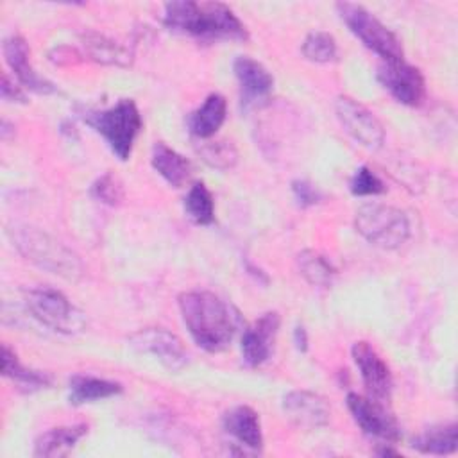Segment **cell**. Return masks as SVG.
Wrapping results in <instances>:
<instances>
[{"label":"cell","instance_id":"cell-32","mask_svg":"<svg viewBox=\"0 0 458 458\" xmlns=\"http://www.w3.org/2000/svg\"><path fill=\"white\" fill-rule=\"evenodd\" d=\"M0 91H2V98H4V100H7V102H25V95H23V91L9 81L7 73H4V75H2V86H0Z\"/></svg>","mask_w":458,"mask_h":458},{"label":"cell","instance_id":"cell-23","mask_svg":"<svg viewBox=\"0 0 458 458\" xmlns=\"http://www.w3.org/2000/svg\"><path fill=\"white\" fill-rule=\"evenodd\" d=\"M456 437L458 426L454 422L440 424L422 431L419 437L413 438L411 445L426 454H449L456 449Z\"/></svg>","mask_w":458,"mask_h":458},{"label":"cell","instance_id":"cell-5","mask_svg":"<svg viewBox=\"0 0 458 458\" xmlns=\"http://www.w3.org/2000/svg\"><path fill=\"white\" fill-rule=\"evenodd\" d=\"M356 231L372 245L397 249L410 236V220L399 208L370 202L363 204L354 216Z\"/></svg>","mask_w":458,"mask_h":458},{"label":"cell","instance_id":"cell-21","mask_svg":"<svg viewBox=\"0 0 458 458\" xmlns=\"http://www.w3.org/2000/svg\"><path fill=\"white\" fill-rule=\"evenodd\" d=\"M70 404H84V403H93L100 399L113 397L122 392V385L116 381H109L104 377H95V376H73L70 379Z\"/></svg>","mask_w":458,"mask_h":458},{"label":"cell","instance_id":"cell-28","mask_svg":"<svg viewBox=\"0 0 458 458\" xmlns=\"http://www.w3.org/2000/svg\"><path fill=\"white\" fill-rule=\"evenodd\" d=\"M200 159L216 170H229L238 161V150L229 140H215L206 141L197 147Z\"/></svg>","mask_w":458,"mask_h":458},{"label":"cell","instance_id":"cell-11","mask_svg":"<svg viewBox=\"0 0 458 458\" xmlns=\"http://www.w3.org/2000/svg\"><path fill=\"white\" fill-rule=\"evenodd\" d=\"M377 81L404 106H420L426 97V82L420 70L404 61H385L377 68Z\"/></svg>","mask_w":458,"mask_h":458},{"label":"cell","instance_id":"cell-4","mask_svg":"<svg viewBox=\"0 0 458 458\" xmlns=\"http://www.w3.org/2000/svg\"><path fill=\"white\" fill-rule=\"evenodd\" d=\"M82 120L106 140L116 157L125 161L131 156L141 131V116L134 100L122 98L107 109H88L82 113Z\"/></svg>","mask_w":458,"mask_h":458},{"label":"cell","instance_id":"cell-27","mask_svg":"<svg viewBox=\"0 0 458 458\" xmlns=\"http://www.w3.org/2000/svg\"><path fill=\"white\" fill-rule=\"evenodd\" d=\"M301 52L308 61L313 63H333L338 59L336 39L324 30L310 32L301 45Z\"/></svg>","mask_w":458,"mask_h":458},{"label":"cell","instance_id":"cell-16","mask_svg":"<svg viewBox=\"0 0 458 458\" xmlns=\"http://www.w3.org/2000/svg\"><path fill=\"white\" fill-rule=\"evenodd\" d=\"M2 50H4V57L9 64V68L13 70L16 79L25 88H29L30 91L39 93V95L55 93V86L50 81H47L45 77H41L39 73H36V70L32 68L30 59H29L30 50H29L27 41L21 36L13 34V36L5 38Z\"/></svg>","mask_w":458,"mask_h":458},{"label":"cell","instance_id":"cell-13","mask_svg":"<svg viewBox=\"0 0 458 458\" xmlns=\"http://www.w3.org/2000/svg\"><path fill=\"white\" fill-rule=\"evenodd\" d=\"M283 411L286 419L302 429H317L329 422L327 401L308 390H292L283 397Z\"/></svg>","mask_w":458,"mask_h":458},{"label":"cell","instance_id":"cell-25","mask_svg":"<svg viewBox=\"0 0 458 458\" xmlns=\"http://www.w3.org/2000/svg\"><path fill=\"white\" fill-rule=\"evenodd\" d=\"M297 265L301 276L313 286H329L333 283V277L336 276V268L333 267V263L324 254L311 249L299 252Z\"/></svg>","mask_w":458,"mask_h":458},{"label":"cell","instance_id":"cell-30","mask_svg":"<svg viewBox=\"0 0 458 458\" xmlns=\"http://www.w3.org/2000/svg\"><path fill=\"white\" fill-rule=\"evenodd\" d=\"M349 188L354 195H377V193H383L385 191V184L383 181L369 168V166H360L351 182H349Z\"/></svg>","mask_w":458,"mask_h":458},{"label":"cell","instance_id":"cell-2","mask_svg":"<svg viewBox=\"0 0 458 458\" xmlns=\"http://www.w3.org/2000/svg\"><path fill=\"white\" fill-rule=\"evenodd\" d=\"M163 23L170 30L199 39H236L249 38L245 25L222 2H168L165 4Z\"/></svg>","mask_w":458,"mask_h":458},{"label":"cell","instance_id":"cell-10","mask_svg":"<svg viewBox=\"0 0 458 458\" xmlns=\"http://www.w3.org/2000/svg\"><path fill=\"white\" fill-rule=\"evenodd\" d=\"M347 408L365 435L385 442H399L401 428L381 401L351 392L347 394Z\"/></svg>","mask_w":458,"mask_h":458},{"label":"cell","instance_id":"cell-6","mask_svg":"<svg viewBox=\"0 0 458 458\" xmlns=\"http://www.w3.org/2000/svg\"><path fill=\"white\" fill-rule=\"evenodd\" d=\"M336 11L349 30L372 52H376L385 61H403V47L399 38L383 25L370 11L363 5L340 2Z\"/></svg>","mask_w":458,"mask_h":458},{"label":"cell","instance_id":"cell-24","mask_svg":"<svg viewBox=\"0 0 458 458\" xmlns=\"http://www.w3.org/2000/svg\"><path fill=\"white\" fill-rule=\"evenodd\" d=\"M2 374L25 390H38L50 385V377L45 372L23 367L7 345L2 347Z\"/></svg>","mask_w":458,"mask_h":458},{"label":"cell","instance_id":"cell-22","mask_svg":"<svg viewBox=\"0 0 458 458\" xmlns=\"http://www.w3.org/2000/svg\"><path fill=\"white\" fill-rule=\"evenodd\" d=\"M86 54L102 64H116V66H129L132 63V52L116 41L98 34V32H84L81 36Z\"/></svg>","mask_w":458,"mask_h":458},{"label":"cell","instance_id":"cell-8","mask_svg":"<svg viewBox=\"0 0 458 458\" xmlns=\"http://www.w3.org/2000/svg\"><path fill=\"white\" fill-rule=\"evenodd\" d=\"M335 113L344 131L369 150H377L385 141L383 123L363 104L351 97L335 100Z\"/></svg>","mask_w":458,"mask_h":458},{"label":"cell","instance_id":"cell-15","mask_svg":"<svg viewBox=\"0 0 458 458\" xmlns=\"http://www.w3.org/2000/svg\"><path fill=\"white\" fill-rule=\"evenodd\" d=\"M233 70L240 84V98L245 109L256 106L270 95L274 77L261 63L249 55H238L233 63Z\"/></svg>","mask_w":458,"mask_h":458},{"label":"cell","instance_id":"cell-29","mask_svg":"<svg viewBox=\"0 0 458 458\" xmlns=\"http://www.w3.org/2000/svg\"><path fill=\"white\" fill-rule=\"evenodd\" d=\"M91 195L104 204L114 206L123 199V188L118 177L113 174H104L91 184Z\"/></svg>","mask_w":458,"mask_h":458},{"label":"cell","instance_id":"cell-7","mask_svg":"<svg viewBox=\"0 0 458 458\" xmlns=\"http://www.w3.org/2000/svg\"><path fill=\"white\" fill-rule=\"evenodd\" d=\"M27 310L38 318L43 326L73 335L86 327V317L81 310H77L64 293L54 288H32L25 292Z\"/></svg>","mask_w":458,"mask_h":458},{"label":"cell","instance_id":"cell-20","mask_svg":"<svg viewBox=\"0 0 458 458\" xmlns=\"http://www.w3.org/2000/svg\"><path fill=\"white\" fill-rule=\"evenodd\" d=\"M150 161L154 170L174 188H181L191 175V163L163 141L154 145Z\"/></svg>","mask_w":458,"mask_h":458},{"label":"cell","instance_id":"cell-18","mask_svg":"<svg viewBox=\"0 0 458 458\" xmlns=\"http://www.w3.org/2000/svg\"><path fill=\"white\" fill-rule=\"evenodd\" d=\"M227 114V102L220 93H211L206 97L200 107L191 111L186 118L190 132L197 138H211L224 123Z\"/></svg>","mask_w":458,"mask_h":458},{"label":"cell","instance_id":"cell-12","mask_svg":"<svg viewBox=\"0 0 458 458\" xmlns=\"http://www.w3.org/2000/svg\"><path fill=\"white\" fill-rule=\"evenodd\" d=\"M352 360L360 370L361 381L367 388L369 397L376 401H386L392 394V372L386 361L376 352V349L367 342H356L351 349Z\"/></svg>","mask_w":458,"mask_h":458},{"label":"cell","instance_id":"cell-17","mask_svg":"<svg viewBox=\"0 0 458 458\" xmlns=\"http://www.w3.org/2000/svg\"><path fill=\"white\" fill-rule=\"evenodd\" d=\"M224 429L234 437L242 445L259 451L263 445V433L258 413L250 406H236L222 419Z\"/></svg>","mask_w":458,"mask_h":458},{"label":"cell","instance_id":"cell-9","mask_svg":"<svg viewBox=\"0 0 458 458\" xmlns=\"http://www.w3.org/2000/svg\"><path fill=\"white\" fill-rule=\"evenodd\" d=\"M127 342L134 351L156 356L170 372H177L188 363L182 340L163 327L140 329L132 333Z\"/></svg>","mask_w":458,"mask_h":458},{"label":"cell","instance_id":"cell-3","mask_svg":"<svg viewBox=\"0 0 458 458\" xmlns=\"http://www.w3.org/2000/svg\"><path fill=\"white\" fill-rule=\"evenodd\" d=\"M9 236L18 252L36 267L70 281L81 277L82 265L79 258L41 229L32 225H16L9 229Z\"/></svg>","mask_w":458,"mask_h":458},{"label":"cell","instance_id":"cell-31","mask_svg":"<svg viewBox=\"0 0 458 458\" xmlns=\"http://www.w3.org/2000/svg\"><path fill=\"white\" fill-rule=\"evenodd\" d=\"M292 191H293V197L295 200L299 202V206L302 208H308V206H313L320 200V191L308 181L304 179H297L292 182Z\"/></svg>","mask_w":458,"mask_h":458},{"label":"cell","instance_id":"cell-19","mask_svg":"<svg viewBox=\"0 0 458 458\" xmlns=\"http://www.w3.org/2000/svg\"><path fill=\"white\" fill-rule=\"evenodd\" d=\"M88 433L86 424H72V426H59L48 431H43L34 442V456H64L68 454L75 444Z\"/></svg>","mask_w":458,"mask_h":458},{"label":"cell","instance_id":"cell-1","mask_svg":"<svg viewBox=\"0 0 458 458\" xmlns=\"http://www.w3.org/2000/svg\"><path fill=\"white\" fill-rule=\"evenodd\" d=\"M177 304L190 336L200 349L220 352L229 347L238 329V313L231 304L206 290L182 292Z\"/></svg>","mask_w":458,"mask_h":458},{"label":"cell","instance_id":"cell-33","mask_svg":"<svg viewBox=\"0 0 458 458\" xmlns=\"http://www.w3.org/2000/svg\"><path fill=\"white\" fill-rule=\"evenodd\" d=\"M293 344L295 347L304 352L308 349V335H306V329L302 326H297L295 331H293Z\"/></svg>","mask_w":458,"mask_h":458},{"label":"cell","instance_id":"cell-26","mask_svg":"<svg viewBox=\"0 0 458 458\" xmlns=\"http://www.w3.org/2000/svg\"><path fill=\"white\" fill-rule=\"evenodd\" d=\"M186 215L199 225H209L215 220V202L204 182H195L184 197Z\"/></svg>","mask_w":458,"mask_h":458},{"label":"cell","instance_id":"cell-14","mask_svg":"<svg viewBox=\"0 0 458 458\" xmlns=\"http://www.w3.org/2000/svg\"><path fill=\"white\" fill-rule=\"evenodd\" d=\"M279 322L281 318L276 311H267L243 329L242 356L249 367H259L268 360Z\"/></svg>","mask_w":458,"mask_h":458}]
</instances>
